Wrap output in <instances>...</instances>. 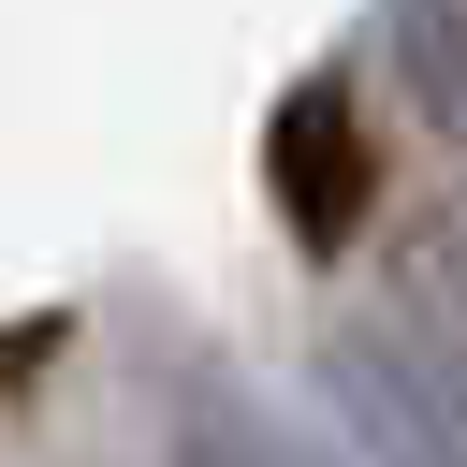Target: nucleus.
Here are the masks:
<instances>
[{
  "mask_svg": "<svg viewBox=\"0 0 467 467\" xmlns=\"http://www.w3.org/2000/svg\"><path fill=\"white\" fill-rule=\"evenodd\" d=\"M263 204L292 234V263H350V234L379 219V117L350 88V58L292 73L277 117H263Z\"/></svg>",
  "mask_w": 467,
  "mask_h": 467,
  "instance_id": "obj_1",
  "label": "nucleus"
},
{
  "mask_svg": "<svg viewBox=\"0 0 467 467\" xmlns=\"http://www.w3.org/2000/svg\"><path fill=\"white\" fill-rule=\"evenodd\" d=\"M306 394H321V438L350 467H467V409L409 365L394 321H321L306 336Z\"/></svg>",
  "mask_w": 467,
  "mask_h": 467,
  "instance_id": "obj_2",
  "label": "nucleus"
},
{
  "mask_svg": "<svg viewBox=\"0 0 467 467\" xmlns=\"http://www.w3.org/2000/svg\"><path fill=\"white\" fill-rule=\"evenodd\" d=\"M379 321H394L409 365L467 409V175L379 219Z\"/></svg>",
  "mask_w": 467,
  "mask_h": 467,
  "instance_id": "obj_3",
  "label": "nucleus"
},
{
  "mask_svg": "<svg viewBox=\"0 0 467 467\" xmlns=\"http://www.w3.org/2000/svg\"><path fill=\"white\" fill-rule=\"evenodd\" d=\"M161 467H350L336 438H306V423H277L234 365H175V394H161Z\"/></svg>",
  "mask_w": 467,
  "mask_h": 467,
  "instance_id": "obj_4",
  "label": "nucleus"
},
{
  "mask_svg": "<svg viewBox=\"0 0 467 467\" xmlns=\"http://www.w3.org/2000/svg\"><path fill=\"white\" fill-rule=\"evenodd\" d=\"M379 58H394L409 117L467 161V0H379Z\"/></svg>",
  "mask_w": 467,
  "mask_h": 467,
  "instance_id": "obj_5",
  "label": "nucleus"
}]
</instances>
